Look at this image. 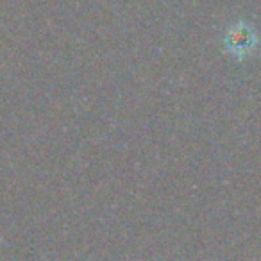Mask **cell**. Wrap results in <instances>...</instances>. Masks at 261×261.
<instances>
[{
    "label": "cell",
    "instance_id": "6da1fadb",
    "mask_svg": "<svg viewBox=\"0 0 261 261\" xmlns=\"http://www.w3.org/2000/svg\"><path fill=\"white\" fill-rule=\"evenodd\" d=\"M257 47V34L252 25L247 22H238L225 33L224 50L236 58L238 61L247 59Z\"/></svg>",
    "mask_w": 261,
    "mask_h": 261
}]
</instances>
